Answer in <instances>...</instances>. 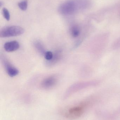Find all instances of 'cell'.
Here are the masks:
<instances>
[{
    "instance_id": "8992f818",
    "label": "cell",
    "mask_w": 120,
    "mask_h": 120,
    "mask_svg": "<svg viewBox=\"0 0 120 120\" xmlns=\"http://www.w3.org/2000/svg\"><path fill=\"white\" fill-rule=\"evenodd\" d=\"M20 45L16 41H12L5 43L4 45V50L8 52H12L19 49Z\"/></svg>"
},
{
    "instance_id": "8fae6325",
    "label": "cell",
    "mask_w": 120,
    "mask_h": 120,
    "mask_svg": "<svg viewBox=\"0 0 120 120\" xmlns=\"http://www.w3.org/2000/svg\"><path fill=\"white\" fill-rule=\"evenodd\" d=\"M2 12H3V16L4 18L6 20L9 21L10 19V17L9 11L6 8H3Z\"/></svg>"
},
{
    "instance_id": "3957f363",
    "label": "cell",
    "mask_w": 120,
    "mask_h": 120,
    "mask_svg": "<svg viewBox=\"0 0 120 120\" xmlns=\"http://www.w3.org/2000/svg\"><path fill=\"white\" fill-rule=\"evenodd\" d=\"M87 105L86 103H81L70 108L66 113L67 117L75 119L81 116L84 112Z\"/></svg>"
},
{
    "instance_id": "5b68a950",
    "label": "cell",
    "mask_w": 120,
    "mask_h": 120,
    "mask_svg": "<svg viewBox=\"0 0 120 120\" xmlns=\"http://www.w3.org/2000/svg\"><path fill=\"white\" fill-rule=\"evenodd\" d=\"M58 82V79L55 75H50L44 78L41 83L42 88L50 89L55 86Z\"/></svg>"
},
{
    "instance_id": "7a4b0ae2",
    "label": "cell",
    "mask_w": 120,
    "mask_h": 120,
    "mask_svg": "<svg viewBox=\"0 0 120 120\" xmlns=\"http://www.w3.org/2000/svg\"><path fill=\"white\" fill-rule=\"evenodd\" d=\"M24 32L23 27L13 25L3 27L0 30V37L1 38L18 36Z\"/></svg>"
},
{
    "instance_id": "ba28073f",
    "label": "cell",
    "mask_w": 120,
    "mask_h": 120,
    "mask_svg": "<svg viewBox=\"0 0 120 120\" xmlns=\"http://www.w3.org/2000/svg\"><path fill=\"white\" fill-rule=\"evenodd\" d=\"M34 45L37 51L41 55L44 56L46 51L42 43L39 41H35L34 42Z\"/></svg>"
},
{
    "instance_id": "52a82bcc",
    "label": "cell",
    "mask_w": 120,
    "mask_h": 120,
    "mask_svg": "<svg viewBox=\"0 0 120 120\" xmlns=\"http://www.w3.org/2000/svg\"><path fill=\"white\" fill-rule=\"evenodd\" d=\"M62 56V51L60 50H56L55 53H54L53 58L50 60L47 61H46V65L48 66H51L54 65L58 62L61 59Z\"/></svg>"
},
{
    "instance_id": "277c9868",
    "label": "cell",
    "mask_w": 120,
    "mask_h": 120,
    "mask_svg": "<svg viewBox=\"0 0 120 120\" xmlns=\"http://www.w3.org/2000/svg\"><path fill=\"white\" fill-rule=\"evenodd\" d=\"M1 60L5 71L9 76L13 77L19 74L18 69L13 65L6 57L3 56L1 57Z\"/></svg>"
},
{
    "instance_id": "30bf717a",
    "label": "cell",
    "mask_w": 120,
    "mask_h": 120,
    "mask_svg": "<svg viewBox=\"0 0 120 120\" xmlns=\"http://www.w3.org/2000/svg\"><path fill=\"white\" fill-rule=\"evenodd\" d=\"M18 6L22 10H26L28 6L27 0H24L19 2L18 3Z\"/></svg>"
},
{
    "instance_id": "6da1fadb",
    "label": "cell",
    "mask_w": 120,
    "mask_h": 120,
    "mask_svg": "<svg viewBox=\"0 0 120 120\" xmlns=\"http://www.w3.org/2000/svg\"><path fill=\"white\" fill-rule=\"evenodd\" d=\"M87 5V0H68L60 5L59 12L63 15H70L83 9Z\"/></svg>"
},
{
    "instance_id": "9c48e42d",
    "label": "cell",
    "mask_w": 120,
    "mask_h": 120,
    "mask_svg": "<svg viewBox=\"0 0 120 120\" xmlns=\"http://www.w3.org/2000/svg\"><path fill=\"white\" fill-rule=\"evenodd\" d=\"M70 32L73 37L74 38L77 37L80 33L79 28L77 25H74L70 29Z\"/></svg>"
},
{
    "instance_id": "7c38bea8",
    "label": "cell",
    "mask_w": 120,
    "mask_h": 120,
    "mask_svg": "<svg viewBox=\"0 0 120 120\" xmlns=\"http://www.w3.org/2000/svg\"><path fill=\"white\" fill-rule=\"evenodd\" d=\"M54 53L50 51H47L45 53L44 56L46 60L47 61L50 60L53 58Z\"/></svg>"
}]
</instances>
